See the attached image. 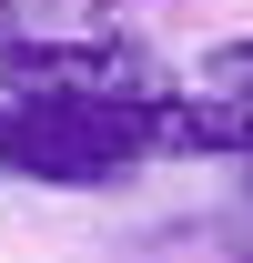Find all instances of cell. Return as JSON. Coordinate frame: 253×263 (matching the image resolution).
Returning <instances> with one entry per match:
<instances>
[{
    "label": "cell",
    "instance_id": "cell-1",
    "mask_svg": "<svg viewBox=\"0 0 253 263\" xmlns=\"http://www.w3.org/2000/svg\"><path fill=\"white\" fill-rule=\"evenodd\" d=\"M152 162L142 152V122L122 101H31L10 91L0 101V172L10 182H51V193H112Z\"/></svg>",
    "mask_w": 253,
    "mask_h": 263
},
{
    "label": "cell",
    "instance_id": "cell-3",
    "mask_svg": "<svg viewBox=\"0 0 253 263\" xmlns=\"http://www.w3.org/2000/svg\"><path fill=\"white\" fill-rule=\"evenodd\" d=\"M0 81L31 91V101H122V91H152L162 71L132 41H51V31H31V41L0 51Z\"/></svg>",
    "mask_w": 253,
    "mask_h": 263
},
{
    "label": "cell",
    "instance_id": "cell-6",
    "mask_svg": "<svg viewBox=\"0 0 253 263\" xmlns=\"http://www.w3.org/2000/svg\"><path fill=\"white\" fill-rule=\"evenodd\" d=\"M243 182H253V162H243Z\"/></svg>",
    "mask_w": 253,
    "mask_h": 263
},
{
    "label": "cell",
    "instance_id": "cell-4",
    "mask_svg": "<svg viewBox=\"0 0 253 263\" xmlns=\"http://www.w3.org/2000/svg\"><path fill=\"white\" fill-rule=\"evenodd\" d=\"M203 81H213V91H243V101H253V31L213 41V51H203Z\"/></svg>",
    "mask_w": 253,
    "mask_h": 263
},
{
    "label": "cell",
    "instance_id": "cell-2",
    "mask_svg": "<svg viewBox=\"0 0 253 263\" xmlns=\"http://www.w3.org/2000/svg\"><path fill=\"white\" fill-rule=\"evenodd\" d=\"M132 122H142V152L152 162H253V101L213 91V81H152L132 91Z\"/></svg>",
    "mask_w": 253,
    "mask_h": 263
},
{
    "label": "cell",
    "instance_id": "cell-5",
    "mask_svg": "<svg viewBox=\"0 0 253 263\" xmlns=\"http://www.w3.org/2000/svg\"><path fill=\"white\" fill-rule=\"evenodd\" d=\"M41 31V0H0V51H10V41H31Z\"/></svg>",
    "mask_w": 253,
    "mask_h": 263
}]
</instances>
